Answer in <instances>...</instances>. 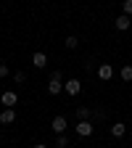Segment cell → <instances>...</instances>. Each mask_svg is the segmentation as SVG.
<instances>
[{"mask_svg":"<svg viewBox=\"0 0 132 148\" xmlns=\"http://www.w3.org/2000/svg\"><path fill=\"white\" fill-rule=\"evenodd\" d=\"M64 90V82H61V71H53L50 79H48V92L50 95H58V92Z\"/></svg>","mask_w":132,"mask_h":148,"instance_id":"6da1fadb","label":"cell"},{"mask_svg":"<svg viewBox=\"0 0 132 148\" xmlns=\"http://www.w3.org/2000/svg\"><path fill=\"white\" fill-rule=\"evenodd\" d=\"M64 92H69L71 98L79 95V92H82V82H79V79H66V82H64Z\"/></svg>","mask_w":132,"mask_h":148,"instance_id":"7a4b0ae2","label":"cell"},{"mask_svg":"<svg viewBox=\"0 0 132 148\" xmlns=\"http://www.w3.org/2000/svg\"><path fill=\"white\" fill-rule=\"evenodd\" d=\"M92 130H95V124H92L90 119L77 122V135H79V138H90V135H92Z\"/></svg>","mask_w":132,"mask_h":148,"instance_id":"3957f363","label":"cell"},{"mask_svg":"<svg viewBox=\"0 0 132 148\" xmlns=\"http://www.w3.org/2000/svg\"><path fill=\"white\" fill-rule=\"evenodd\" d=\"M0 101H3V106H8V108H13V106L18 103V95H16V92H13V90H5V92H3V95H0Z\"/></svg>","mask_w":132,"mask_h":148,"instance_id":"277c9868","label":"cell"},{"mask_svg":"<svg viewBox=\"0 0 132 148\" xmlns=\"http://www.w3.org/2000/svg\"><path fill=\"white\" fill-rule=\"evenodd\" d=\"M50 127H53L55 135H64L66 132V116H53V124Z\"/></svg>","mask_w":132,"mask_h":148,"instance_id":"5b68a950","label":"cell"},{"mask_svg":"<svg viewBox=\"0 0 132 148\" xmlns=\"http://www.w3.org/2000/svg\"><path fill=\"white\" fill-rule=\"evenodd\" d=\"M32 66H37V69H45V66H48V56H45L42 50H37V53L32 56Z\"/></svg>","mask_w":132,"mask_h":148,"instance_id":"8992f818","label":"cell"},{"mask_svg":"<svg viewBox=\"0 0 132 148\" xmlns=\"http://www.w3.org/2000/svg\"><path fill=\"white\" fill-rule=\"evenodd\" d=\"M16 122V111L13 108H3L0 111V124H13Z\"/></svg>","mask_w":132,"mask_h":148,"instance_id":"52a82bcc","label":"cell"},{"mask_svg":"<svg viewBox=\"0 0 132 148\" xmlns=\"http://www.w3.org/2000/svg\"><path fill=\"white\" fill-rule=\"evenodd\" d=\"M98 77L106 82V79H111V77H114V66H111V64H101L98 66Z\"/></svg>","mask_w":132,"mask_h":148,"instance_id":"ba28073f","label":"cell"},{"mask_svg":"<svg viewBox=\"0 0 132 148\" xmlns=\"http://www.w3.org/2000/svg\"><path fill=\"white\" fill-rule=\"evenodd\" d=\"M129 24H132V16H127V13H119V16H116V29H119V32L129 29Z\"/></svg>","mask_w":132,"mask_h":148,"instance_id":"9c48e42d","label":"cell"},{"mask_svg":"<svg viewBox=\"0 0 132 148\" xmlns=\"http://www.w3.org/2000/svg\"><path fill=\"white\" fill-rule=\"evenodd\" d=\"M127 132V124L124 122H116V124H111V138H122Z\"/></svg>","mask_w":132,"mask_h":148,"instance_id":"30bf717a","label":"cell"},{"mask_svg":"<svg viewBox=\"0 0 132 148\" xmlns=\"http://www.w3.org/2000/svg\"><path fill=\"white\" fill-rule=\"evenodd\" d=\"M90 116H92V111H90V108H85V106L77 108V119H79V122H85V119H90Z\"/></svg>","mask_w":132,"mask_h":148,"instance_id":"8fae6325","label":"cell"},{"mask_svg":"<svg viewBox=\"0 0 132 148\" xmlns=\"http://www.w3.org/2000/svg\"><path fill=\"white\" fill-rule=\"evenodd\" d=\"M64 45H66L69 50H74V48H77V45H79V40H77V37H74V34H69V37H66V40H64Z\"/></svg>","mask_w":132,"mask_h":148,"instance_id":"7c38bea8","label":"cell"},{"mask_svg":"<svg viewBox=\"0 0 132 148\" xmlns=\"http://www.w3.org/2000/svg\"><path fill=\"white\" fill-rule=\"evenodd\" d=\"M119 74H122V79H124V82H132V66H122Z\"/></svg>","mask_w":132,"mask_h":148,"instance_id":"4fadbf2b","label":"cell"},{"mask_svg":"<svg viewBox=\"0 0 132 148\" xmlns=\"http://www.w3.org/2000/svg\"><path fill=\"white\" fill-rule=\"evenodd\" d=\"M69 145V138L66 135H58V140H55V148H66Z\"/></svg>","mask_w":132,"mask_h":148,"instance_id":"5bb4252c","label":"cell"},{"mask_svg":"<svg viewBox=\"0 0 132 148\" xmlns=\"http://www.w3.org/2000/svg\"><path fill=\"white\" fill-rule=\"evenodd\" d=\"M122 8H124L127 16H132V0H122Z\"/></svg>","mask_w":132,"mask_h":148,"instance_id":"9a60e30c","label":"cell"},{"mask_svg":"<svg viewBox=\"0 0 132 148\" xmlns=\"http://www.w3.org/2000/svg\"><path fill=\"white\" fill-rule=\"evenodd\" d=\"M11 74V69H8V64H0V77H8Z\"/></svg>","mask_w":132,"mask_h":148,"instance_id":"2e32d148","label":"cell"},{"mask_svg":"<svg viewBox=\"0 0 132 148\" xmlns=\"http://www.w3.org/2000/svg\"><path fill=\"white\" fill-rule=\"evenodd\" d=\"M13 79H16V82H24V79H27V74H24V71H16V74H13Z\"/></svg>","mask_w":132,"mask_h":148,"instance_id":"e0dca14e","label":"cell"},{"mask_svg":"<svg viewBox=\"0 0 132 148\" xmlns=\"http://www.w3.org/2000/svg\"><path fill=\"white\" fill-rule=\"evenodd\" d=\"M32 148H48V145H42V143H37V145H32Z\"/></svg>","mask_w":132,"mask_h":148,"instance_id":"ac0fdd59","label":"cell"}]
</instances>
